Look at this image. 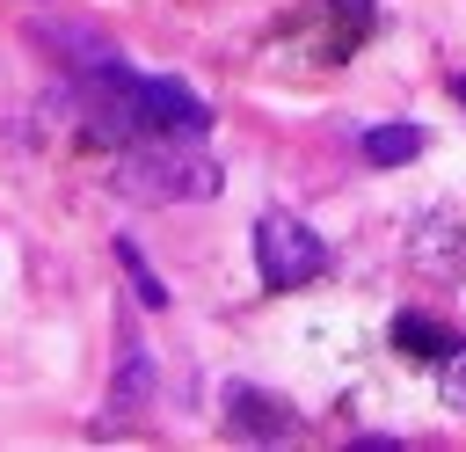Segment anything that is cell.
<instances>
[{
  "mask_svg": "<svg viewBox=\"0 0 466 452\" xmlns=\"http://www.w3.org/2000/svg\"><path fill=\"white\" fill-rule=\"evenodd\" d=\"M124 190L146 204H197L218 197V168L204 153H189V139H146V153H124Z\"/></svg>",
  "mask_w": 466,
  "mask_h": 452,
  "instance_id": "cell-1",
  "label": "cell"
},
{
  "mask_svg": "<svg viewBox=\"0 0 466 452\" xmlns=\"http://www.w3.org/2000/svg\"><path fill=\"white\" fill-rule=\"evenodd\" d=\"M320 262H328V248H320L313 226H299L291 211H262L255 219V270H262L269 292H291V284L320 277Z\"/></svg>",
  "mask_w": 466,
  "mask_h": 452,
  "instance_id": "cell-2",
  "label": "cell"
},
{
  "mask_svg": "<svg viewBox=\"0 0 466 452\" xmlns=\"http://www.w3.org/2000/svg\"><path fill=\"white\" fill-rule=\"evenodd\" d=\"M138 117H146V139H204L211 109L182 87V80H138Z\"/></svg>",
  "mask_w": 466,
  "mask_h": 452,
  "instance_id": "cell-3",
  "label": "cell"
},
{
  "mask_svg": "<svg viewBox=\"0 0 466 452\" xmlns=\"http://www.w3.org/2000/svg\"><path fill=\"white\" fill-rule=\"evenodd\" d=\"M226 423H233L240 437H262V445H277V437L299 430L291 401H277V394H262V386H226Z\"/></svg>",
  "mask_w": 466,
  "mask_h": 452,
  "instance_id": "cell-4",
  "label": "cell"
},
{
  "mask_svg": "<svg viewBox=\"0 0 466 452\" xmlns=\"http://www.w3.org/2000/svg\"><path fill=\"white\" fill-rule=\"evenodd\" d=\"M393 343H400L408 357H422V365H437V357L459 350V335H451L444 321H430V313H400V321H393Z\"/></svg>",
  "mask_w": 466,
  "mask_h": 452,
  "instance_id": "cell-5",
  "label": "cell"
},
{
  "mask_svg": "<svg viewBox=\"0 0 466 452\" xmlns=\"http://www.w3.org/2000/svg\"><path fill=\"white\" fill-rule=\"evenodd\" d=\"M415 153H422V124H408V117L364 131V160H379V168H400V160H415Z\"/></svg>",
  "mask_w": 466,
  "mask_h": 452,
  "instance_id": "cell-6",
  "label": "cell"
},
{
  "mask_svg": "<svg viewBox=\"0 0 466 452\" xmlns=\"http://www.w3.org/2000/svg\"><path fill=\"white\" fill-rule=\"evenodd\" d=\"M116 262H124V277L138 284V299H146V306H167V284H160V277L146 270V255H138L131 241H116Z\"/></svg>",
  "mask_w": 466,
  "mask_h": 452,
  "instance_id": "cell-7",
  "label": "cell"
},
{
  "mask_svg": "<svg viewBox=\"0 0 466 452\" xmlns=\"http://www.w3.org/2000/svg\"><path fill=\"white\" fill-rule=\"evenodd\" d=\"M444 401H451V408H466V343L444 357Z\"/></svg>",
  "mask_w": 466,
  "mask_h": 452,
  "instance_id": "cell-8",
  "label": "cell"
},
{
  "mask_svg": "<svg viewBox=\"0 0 466 452\" xmlns=\"http://www.w3.org/2000/svg\"><path fill=\"white\" fill-rule=\"evenodd\" d=\"M451 95H459V102H466V73H459V80H451Z\"/></svg>",
  "mask_w": 466,
  "mask_h": 452,
  "instance_id": "cell-9",
  "label": "cell"
}]
</instances>
